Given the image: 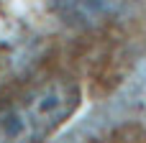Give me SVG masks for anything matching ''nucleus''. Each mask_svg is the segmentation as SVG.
Returning a JSON list of instances; mask_svg holds the SVG:
<instances>
[{
  "mask_svg": "<svg viewBox=\"0 0 146 143\" xmlns=\"http://www.w3.org/2000/svg\"><path fill=\"white\" fill-rule=\"evenodd\" d=\"M82 90L69 77L38 79L0 100V141L33 143L59 130L80 107Z\"/></svg>",
  "mask_w": 146,
  "mask_h": 143,
  "instance_id": "f257e3e1",
  "label": "nucleus"
},
{
  "mask_svg": "<svg viewBox=\"0 0 146 143\" xmlns=\"http://www.w3.org/2000/svg\"><path fill=\"white\" fill-rule=\"evenodd\" d=\"M136 0H51L54 13L72 28H98L121 18Z\"/></svg>",
  "mask_w": 146,
  "mask_h": 143,
  "instance_id": "f03ea898",
  "label": "nucleus"
}]
</instances>
